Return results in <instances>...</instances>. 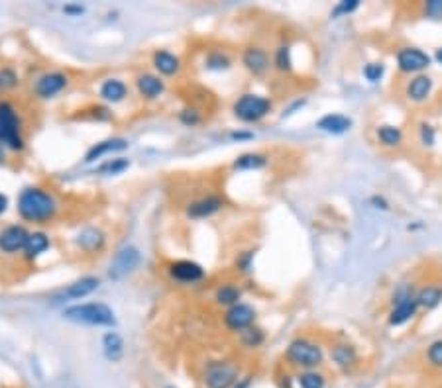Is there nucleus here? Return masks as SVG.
<instances>
[{"label":"nucleus","mask_w":442,"mask_h":388,"mask_svg":"<svg viewBox=\"0 0 442 388\" xmlns=\"http://www.w3.org/2000/svg\"><path fill=\"white\" fill-rule=\"evenodd\" d=\"M63 12L69 14V16H81L83 12H85V8H83V6H65Z\"/></svg>","instance_id":"de8ad7c7"},{"label":"nucleus","mask_w":442,"mask_h":388,"mask_svg":"<svg viewBox=\"0 0 442 388\" xmlns=\"http://www.w3.org/2000/svg\"><path fill=\"white\" fill-rule=\"evenodd\" d=\"M328 380H326L325 373H321V369L314 371H299L295 377V387L297 388H326Z\"/></svg>","instance_id":"7c9ffc66"},{"label":"nucleus","mask_w":442,"mask_h":388,"mask_svg":"<svg viewBox=\"0 0 442 388\" xmlns=\"http://www.w3.org/2000/svg\"><path fill=\"white\" fill-rule=\"evenodd\" d=\"M252 385H254V377L252 375H244V377L238 378V382L232 388H252Z\"/></svg>","instance_id":"a18cd8bd"},{"label":"nucleus","mask_w":442,"mask_h":388,"mask_svg":"<svg viewBox=\"0 0 442 388\" xmlns=\"http://www.w3.org/2000/svg\"><path fill=\"white\" fill-rule=\"evenodd\" d=\"M425 359L432 369H442V337L429 343V347L425 351Z\"/></svg>","instance_id":"4c0bfd02"},{"label":"nucleus","mask_w":442,"mask_h":388,"mask_svg":"<svg viewBox=\"0 0 442 388\" xmlns=\"http://www.w3.org/2000/svg\"><path fill=\"white\" fill-rule=\"evenodd\" d=\"M273 67L278 69L280 73H289L293 69V55H291V46L289 44H281L275 53H273Z\"/></svg>","instance_id":"473e14b6"},{"label":"nucleus","mask_w":442,"mask_h":388,"mask_svg":"<svg viewBox=\"0 0 442 388\" xmlns=\"http://www.w3.org/2000/svg\"><path fill=\"white\" fill-rule=\"evenodd\" d=\"M18 214L30 224H47L58 214L59 204L56 196L42 186H28L18 196Z\"/></svg>","instance_id":"f257e3e1"},{"label":"nucleus","mask_w":442,"mask_h":388,"mask_svg":"<svg viewBox=\"0 0 442 388\" xmlns=\"http://www.w3.org/2000/svg\"><path fill=\"white\" fill-rule=\"evenodd\" d=\"M314 126H316L318 132L328 134V136H342V134H346V132L352 130L354 122L348 116L338 114V112H328L323 118H318Z\"/></svg>","instance_id":"aec40b11"},{"label":"nucleus","mask_w":442,"mask_h":388,"mask_svg":"<svg viewBox=\"0 0 442 388\" xmlns=\"http://www.w3.org/2000/svg\"><path fill=\"white\" fill-rule=\"evenodd\" d=\"M375 136H377V141L380 146H384L387 149H399L403 146V130L399 126H393V124H382L375 130Z\"/></svg>","instance_id":"a878e982"},{"label":"nucleus","mask_w":442,"mask_h":388,"mask_svg":"<svg viewBox=\"0 0 442 388\" xmlns=\"http://www.w3.org/2000/svg\"><path fill=\"white\" fill-rule=\"evenodd\" d=\"M67 87H69V77L65 73L49 71V73H44L40 79L35 80L34 92L37 98L49 100V98H56L58 94H61Z\"/></svg>","instance_id":"f8f14e48"},{"label":"nucleus","mask_w":442,"mask_h":388,"mask_svg":"<svg viewBox=\"0 0 442 388\" xmlns=\"http://www.w3.org/2000/svg\"><path fill=\"white\" fill-rule=\"evenodd\" d=\"M434 61H436V63L442 67V46L434 51Z\"/></svg>","instance_id":"8fccbe9b"},{"label":"nucleus","mask_w":442,"mask_h":388,"mask_svg":"<svg viewBox=\"0 0 442 388\" xmlns=\"http://www.w3.org/2000/svg\"><path fill=\"white\" fill-rule=\"evenodd\" d=\"M224 198L216 196V194H207V196H201L197 200H191L185 208L187 218L191 220H205V218L214 216L216 212H221L224 208Z\"/></svg>","instance_id":"2eb2a0df"},{"label":"nucleus","mask_w":442,"mask_h":388,"mask_svg":"<svg viewBox=\"0 0 442 388\" xmlns=\"http://www.w3.org/2000/svg\"><path fill=\"white\" fill-rule=\"evenodd\" d=\"M99 94H101V98L108 104H120L122 100H126V96H128V87H126V82L120 79H106L103 85H101V89H99Z\"/></svg>","instance_id":"b1692460"},{"label":"nucleus","mask_w":442,"mask_h":388,"mask_svg":"<svg viewBox=\"0 0 442 388\" xmlns=\"http://www.w3.org/2000/svg\"><path fill=\"white\" fill-rule=\"evenodd\" d=\"M423 16L429 20H442V0H427L423 4Z\"/></svg>","instance_id":"a19ab883"},{"label":"nucleus","mask_w":442,"mask_h":388,"mask_svg":"<svg viewBox=\"0 0 442 388\" xmlns=\"http://www.w3.org/2000/svg\"><path fill=\"white\" fill-rule=\"evenodd\" d=\"M238 340H240V345L244 349H257V347H262L264 342H266V331L262 330V328H257V326H252L248 330L240 331L238 333Z\"/></svg>","instance_id":"2f4dec72"},{"label":"nucleus","mask_w":442,"mask_h":388,"mask_svg":"<svg viewBox=\"0 0 442 388\" xmlns=\"http://www.w3.org/2000/svg\"><path fill=\"white\" fill-rule=\"evenodd\" d=\"M362 75H364V79L368 80V82H380V80L384 79L385 75V65L382 61H372V63H366L364 69H362Z\"/></svg>","instance_id":"e433bc0d"},{"label":"nucleus","mask_w":442,"mask_h":388,"mask_svg":"<svg viewBox=\"0 0 442 388\" xmlns=\"http://www.w3.org/2000/svg\"><path fill=\"white\" fill-rule=\"evenodd\" d=\"M63 318L73 324L93 326V328H114L117 326V316L105 302H87V304L69 306L63 310Z\"/></svg>","instance_id":"7ed1b4c3"},{"label":"nucleus","mask_w":442,"mask_h":388,"mask_svg":"<svg viewBox=\"0 0 442 388\" xmlns=\"http://www.w3.org/2000/svg\"><path fill=\"white\" fill-rule=\"evenodd\" d=\"M266 165H268V157L264 153L248 151V153H242L234 159L232 169H236V171H260Z\"/></svg>","instance_id":"cd10ccee"},{"label":"nucleus","mask_w":442,"mask_h":388,"mask_svg":"<svg viewBox=\"0 0 442 388\" xmlns=\"http://www.w3.org/2000/svg\"><path fill=\"white\" fill-rule=\"evenodd\" d=\"M417 302H419L420 310L439 308L442 304V286L441 285H425L417 290Z\"/></svg>","instance_id":"bb28decb"},{"label":"nucleus","mask_w":442,"mask_h":388,"mask_svg":"<svg viewBox=\"0 0 442 388\" xmlns=\"http://www.w3.org/2000/svg\"><path fill=\"white\" fill-rule=\"evenodd\" d=\"M214 300H216L219 306L232 308L236 304H240V300H242V288L236 286L234 283H224L214 290Z\"/></svg>","instance_id":"c85d7f7f"},{"label":"nucleus","mask_w":442,"mask_h":388,"mask_svg":"<svg viewBox=\"0 0 442 388\" xmlns=\"http://www.w3.org/2000/svg\"><path fill=\"white\" fill-rule=\"evenodd\" d=\"M75 247L87 255L103 252L106 243V236L99 228H85L75 236Z\"/></svg>","instance_id":"6ab92c4d"},{"label":"nucleus","mask_w":442,"mask_h":388,"mask_svg":"<svg viewBox=\"0 0 442 388\" xmlns=\"http://www.w3.org/2000/svg\"><path fill=\"white\" fill-rule=\"evenodd\" d=\"M99 279L96 276H83L79 281H75V283H71L67 288H63L59 294L53 297V302L58 304V302H67V300H79V298H85L89 297V294H93L94 290L99 288Z\"/></svg>","instance_id":"f3484780"},{"label":"nucleus","mask_w":442,"mask_h":388,"mask_svg":"<svg viewBox=\"0 0 442 388\" xmlns=\"http://www.w3.org/2000/svg\"><path fill=\"white\" fill-rule=\"evenodd\" d=\"M20 85V77L12 67L0 69V92H10Z\"/></svg>","instance_id":"c9c22d12"},{"label":"nucleus","mask_w":442,"mask_h":388,"mask_svg":"<svg viewBox=\"0 0 442 388\" xmlns=\"http://www.w3.org/2000/svg\"><path fill=\"white\" fill-rule=\"evenodd\" d=\"M128 149V141L124 137H110V139H103L99 143H94L93 148L87 151L85 155V163H94V161L103 159L106 155H112L118 151Z\"/></svg>","instance_id":"4be33fe9"},{"label":"nucleus","mask_w":442,"mask_h":388,"mask_svg":"<svg viewBox=\"0 0 442 388\" xmlns=\"http://www.w3.org/2000/svg\"><path fill=\"white\" fill-rule=\"evenodd\" d=\"M271 59H269V53L260 46H248L242 51V65L246 67V71H250L254 77H262L266 75L269 69H271Z\"/></svg>","instance_id":"dca6fc26"},{"label":"nucleus","mask_w":442,"mask_h":388,"mask_svg":"<svg viewBox=\"0 0 442 388\" xmlns=\"http://www.w3.org/2000/svg\"><path fill=\"white\" fill-rule=\"evenodd\" d=\"M432 89H434V80L429 75H425V73L423 75H415L405 85V96H407V100H411V103L423 104L431 98Z\"/></svg>","instance_id":"a211bd4d"},{"label":"nucleus","mask_w":442,"mask_h":388,"mask_svg":"<svg viewBox=\"0 0 442 388\" xmlns=\"http://www.w3.org/2000/svg\"><path fill=\"white\" fill-rule=\"evenodd\" d=\"M136 91L144 100H158L165 92V82L160 75L153 73H140L136 77Z\"/></svg>","instance_id":"412c9836"},{"label":"nucleus","mask_w":442,"mask_h":388,"mask_svg":"<svg viewBox=\"0 0 442 388\" xmlns=\"http://www.w3.org/2000/svg\"><path fill=\"white\" fill-rule=\"evenodd\" d=\"M230 137H232L234 141H244V139H252L254 134H250V132H232Z\"/></svg>","instance_id":"49530a36"},{"label":"nucleus","mask_w":442,"mask_h":388,"mask_svg":"<svg viewBox=\"0 0 442 388\" xmlns=\"http://www.w3.org/2000/svg\"><path fill=\"white\" fill-rule=\"evenodd\" d=\"M271 110H273L271 98L264 96V94H256V92H246L242 96H238L236 103L232 104L234 118H238L244 124L262 122Z\"/></svg>","instance_id":"0eeeda50"},{"label":"nucleus","mask_w":442,"mask_h":388,"mask_svg":"<svg viewBox=\"0 0 442 388\" xmlns=\"http://www.w3.org/2000/svg\"><path fill=\"white\" fill-rule=\"evenodd\" d=\"M419 302H417V290L413 283H399L391 294V310H389V326L391 328H401L413 320L419 312Z\"/></svg>","instance_id":"20e7f679"},{"label":"nucleus","mask_w":442,"mask_h":388,"mask_svg":"<svg viewBox=\"0 0 442 388\" xmlns=\"http://www.w3.org/2000/svg\"><path fill=\"white\" fill-rule=\"evenodd\" d=\"M8 210V196L6 194H2L0 193V216L4 214Z\"/></svg>","instance_id":"09e8293b"},{"label":"nucleus","mask_w":442,"mask_h":388,"mask_svg":"<svg viewBox=\"0 0 442 388\" xmlns=\"http://www.w3.org/2000/svg\"><path fill=\"white\" fill-rule=\"evenodd\" d=\"M179 120H181L185 126L193 127L197 126V124H201L203 116H201V112H198L197 108H183V110L179 112Z\"/></svg>","instance_id":"79ce46f5"},{"label":"nucleus","mask_w":442,"mask_h":388,"mask_svg":"<svg viewBox=\"0 0 442 388\" xmlns=\"http://www.w3.org/2000/svg\"><path fill=\"white\" fill-rule=\"evenodd\" d=\"M49 238H47V233L44 231H34V233H30V240L26 243V249H24V257H26V261H35L40 255H44V253L49 249Z\"/></svg>","instance_id":"c756f323"},{"label":"nucleus","mask_w":442,"mask_h":388,"mask_svg":"<svg viewBox=\"0 0 442 388\" xmlns=\"http://www.w3.org/2000/svg\"><path fill=\"white\" fill-rule=\"evenodd\" d=\"M167 274H169L171 281L179 283V285H198L201 281H205L207 271L197 261L177 259V261H171L167 265Z\"/></svg>","instance_id":"1a4fd4ad"},{"label":"nucleus","mask_w":442,"mask_h":388,"mask_svg":"<svg viewBox=\"0 0 442 388\" xmlns=\"http://www.w3.org/2000/svg\"><path fill=\"white\" fill-rule=\"evenodd\" d=\"M0 146L12 151H24L26 148L22 136V118L6 100H0Z\"/></svg>","instance_id":"423d86ee"},{"label":"nucleus","mask_w":442,"mask_h":388,"mask_svg":"<svg viewBox=\"0 0 442 388\" xmlns=\"http://www.w3.org/2000/svg\"><path fill=\"white\" fill-rule=\"evenodd\" d=\"M242 377L240 365L232 359H214L203 367L201 382L203 388H232Z\"/></svg>","instance_id":"39448f33"},{"label":"nucleus","mask_w":442,"mask_h":388,"mask_svg":"<svg viewBox=\"0 0 442 388\" xmlns=\"http://www.w3.org/2000/svg\"><path fill=\"white\" fill-rule=\"evenodd\" d=\"M254 267V252H244L236 257V269L240 273H250Z\"/></svg>","instance_id":"37998d69"},{"label":"nucleus","mask_w":442,"mask_h":388,"mask_svg":"<svg viewBox=\"0 0 442 388\" xmlns=\"http://www.w3.org/2000/svg\"><path fill=\"white\" fill-rule=\"evenodd\" d=\"M130 167V161L124 159V157H117V159H108L106 163H103L101 167H99V173L101 175H106V177H110V175H122V173L126 171Z\"/></svg>","instance_id":"f704fd0d"},{"label":"nucleus","mask_w":442,"mask_h":388,"mask_svg":"<svg viewBox=\"0 0 442 388\" xmlns=\"http://www.w3.org/2000/svg\"><path fill=\"white\" fill-rule=\"evenodd\" d=\"M140 249L134 247V245H124V247L114 255L112 263H110V267H108V276H110L112 281H120V279H124L126 274L132 273V271L140 265Z\"/></svg>","instance_id":"9d476101"},{"label":"nucleus","mask_w":442,"mask_h":388,"mask_svg":"<svg viewBox=\"0 0 442 388\" xmlns=\"http://www.w3.org/2000/svg\"><path fill=\"white\" fill-rule=\"evenodd\" d=\"M151 65L162 77H175L181 71V59L167 49H158L151 55Z\"/></svg>","instance_id":"5701e85b"},{"label":"nucleus","mask_w":442,"mask_h":388,"mask_svg":"<svg viewBox=\"0 0 442 388\" xmlns=\"http://www.w3.org/2000/svg\"><path fill=\"white\" fill-rule=\"evenodd\" d=\"M28 240H30V231L24 226H18V224L6 226L0 231V252L6 255H16L26 249Z\"/></svg>","instance_id":"4468645a"},{"label":"nucleus","mask_w":442,"mask_h":388,"mask_svg":"<svg viewBox=\"0 0 442 388\" xmlns=\"http://www.w3.org/2000/svg\"><path fill=\"white\" fill-rule=\"evenodd\" d=\"M360 8V0H342L332 8L330 16L332 18H340V16H350Z\"/></svg>","instance_id":"58836bf2"},{"label":"nucleus","mask_w":442,"mask_h":388,"mask_svg":"<svg viewBox=\"0 0 442 388\" xmlns=\"http://www.w3.org/2000/svg\"><path fill=\"white\" fill-rule=\"evenodd\" d=\"M419 141L425 148H432L436 143V130L429 122H420L419 124Z\"/></svg>","instance_id":"ea45409f"},{"label":"nucleus","mask_w":442,"mask_h":388,"mask_svg":"<svg viewBox=\"0 0 442 388\" xmlns=\"http://www.w3.org/2000/svg\"><path fill=\"white\" fill-rule=\"evenodd\" d=\"M370 204L373 208H377V210H389V202L385 200L384 196H380V194H373L372 198H370Z\"/></svg>","instance_id":"c03bdc74"},{"label":"nucleus","mask_w":442,"mask_h":388,"mask_svg":"<svg viewBox=\"0 0 442 388\" xmlns=\"http://www.w3.org/2000/svg\"><path fill=\"white\" fill-rule=\"evenodd\" d=\"M328 357H330L332 365L342 373H352L360 363V353H358L356 345L348 342L334 343L328 351Z\"/></svg>","instance_id":"ddd939ff"},{"label":"nucleus","mask_w":442,"mask_h":388,"mask_svg":"<svg viewBox=\"0 0 442 388\" xmlns=\"http://www.w3.org/2000/svg\"><path fill=\"white\" fill-rule=\"evenodd\" d=\"M325 349L321 343L313 342L309 337H295L285 349L287 365L297 371H314L325 365Z\"/></svg>","instance_id":"f03ea898"},{"label":"nucleus","mask_w":442,"mask_h":388,"mask_svg":"<svg viewBox=\"0 0 442 388\" xmlns=\"http://www.w3.org/2000/svg\"><path fill=\"white\" fill-rule=\"evenodd\" d=\"M256 308L250 306V304H236L232 308H226L224 316H222V321H224V328L226 330L234 331V333H240V331L248 330L254 326L256 321Z\"/></svg>","instance_id":"9b49d317"},{"label":"nucleus","mask_w":442,"mask_h":388,"mask_svg":"<svg viewBox=\"0 0 442 388\" xmlns=\"http://www.w3.org/2000/svg\"><path fill=\"white\" fill-rule=\"evenodd\" d=\"M396 63L399 73H403V75H413V77H415V75H423L427 69L431 67L432 58L427 51H423L420 47L405 46L401 47V49H397Z\"/></svg>","instance_id":"6e6552de"},{"label":"nucleus","mask_w":442,"mask_h":388,"mask_svg":"<svg viewBox=\"0 0 442 388\" xmlns=\"http://www.w3.org/2000/svg\"><path fill=\"white\" fill-rule=\"evenodd\" d=\"M103 355L108 363H118L124 357V340L117 331H108L103 337Z\"/></svg>","instance_id":"393cba45"},{"label":"nucleus","mask_w":442,"mask_h":388,"mask_svg":"<svg viewBox=\"0 0 442 388\" xmlns=\"http://www.w3.org/2000/svg\"><path fill=\"white\" fill-rule=\"evenodd\" d=\"M230 65H232V61L224 51H210L205 59V67L210 71H228Z\"/></svg>","instance_id":"72a5a7b5"}]
</instances>
